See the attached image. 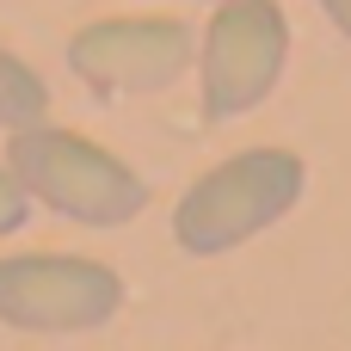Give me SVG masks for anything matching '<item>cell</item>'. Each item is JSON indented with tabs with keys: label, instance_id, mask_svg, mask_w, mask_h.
<instances>
[{
	"label": "cell",
	"instance_id": "obj_1",
	"mask_svg": "<svg viewBox=\"0 0 351 351\" xmlns=\"http://www.w3.org/2000/svg\"><path fill=\"white\" fill-rule=\"evenodd\" d=\"M296 197H302V160L290 148H247L179 197L173 234L185 253H228L265 222H278Z\"/></svg>",
	"mask_w": 351,
	"mask_h": 351
},
{
	"label": "cell",
	"instance_id": "obj_2",
	"mask_svg": "<svg viewBox=\"0 0 351 351\" xmlns=\"http://www.w3.org/2000/svg\"><path fill=\"white\" fill-rule=\"evenodd\" d=\"M6 167L49 210H68V216H80L93 228H117L148 204V185L117 154H105L99 142L68 136V130H19Z\"/></svg>",
	"mask_w": 351,
	"mask_h": 351
},
{
	"label": "cell",
	"instance_id": "obj_3",
	"mask_svg": "<svg viewBox=\"0 0 351 351\" xmlns=\"http://www.w3.org/2000/svg\"><path fill=\"white\" fill-rule=\"evenodd\" d=\"M123 302L117 271L93 259H0V321L25 333H86L105 327Z\"/></svg>",
	"mask_w": 351,
	"mask_h": 351
},
{
	"label": "cell",
	"instance_id": "obj_4",
	"mask_svg": "<svg viewBox=\"0 0 351 351\" xmlns=\"http://www.w3.org/2000/svg\"><path fill=\"white\" fill-rule=\"evenodd\" d=\"M284 49H290V31L271 0H228L204 37V111L234 117L259 105L284 74Z\"/></svg>",
	"mask_w": 351,
	"mask_h": 351
},
{
	"label": "cell",
	"instance_id": "obj_5",
	"mask_svg": "<svg viewBox=\"0 0 351 351\" xmlns=\"http://www.w3.org/2000/svg\"><path fill=\"white\" fill-rule=\"evenodd\" d=\"M68 62L93 86H167L191 62V31L179 19H105L68 43Z\"/></svg>",
	"mask_w": 351,
	"mask_h": 351
},
{
	"label": "cell",
	"instance_id": "obj_6",
	"mask_svg": "<svg viewBox=\"0 0 351 351\" xmlns=\"http://www.w3.org/2000/svg\"><path fill=\"white\" fill-rule=\"evenodd\" d=\"M49 111V93H43V80L19 62V56H6L0 49V123H12V130H25V123H37Z\"/></svg>",
	"mask_w": 351,
	"mask_h": 351
},
{
	"label": "cell",
	"instance_id": "obj_7",
	"mask_svg": "<svg viewBox=\"0 0 351 351\" xmlns=\"http://www.w3.org/2000/svg\"><path fill=\"white\" fill-rule=\"evenodd\" d=\"M19 222H25V185H19V173L6 167V173H0V234H12Z\"/></svg>",
	"mask_w": 351,
	"mask_h": 351
},
{
	"label": "cell",
	"instance_id": "obj_8",
	"mask_svg": "<svg viewBox=\"0 0 351 351\" xmlns=\"http://www.w3.org/2000/svg\"><path fill=\"white\" fill-rule=\"evenodd\" d=\"M321 6H327V12L339 19V31H346V37H351V0H321Z\"/></svg>",
	"mask_w": 351,
	"mask_h": 351
}]
</instances>
